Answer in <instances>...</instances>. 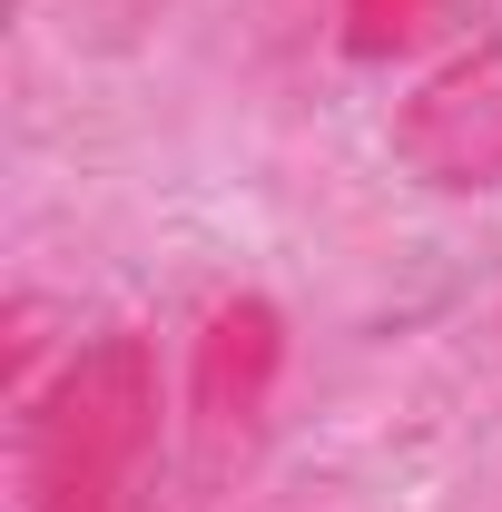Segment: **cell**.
Here are the masks:
<instances>
[{"mask_svg":"<svg viewBox=\"0 0 502 512\" xmlns=\"http://www.w3.org/2000/svg\"><path fill=\"white\" fill-rule=\"evenodd\" d=\"M148 424H158V394H148L138 335L89 345L40 404V512H119V483L148 453Z\"/></svg>","mask_w":502,"mask_h":512,"instance_id":"cell-1","label":"cell"},{"mask_svg":"<svg viewBox=\"0 0 502 512\" xmlns=\"http://www.w3.org/2000/svg\"><path fill=\"white\" fill-rule=\"evenodd\" d=\"M394 148L443 178V188H493L502 178V40H483L473 60L434 69L414 89V109L394 119Z\"/></svg>","mask_w":502,"mask_h":512,"instance_id":"cell-2","label":"cell"},{"mask_svg":"<svg viewBox=\"0 0 502 512\" xmlns=\"http://www.w3.org/2000/svg\"><path fill=\"white\" fill-rule=\"evenodd\" d=\"M276 375H286V316H276L266 296L217 306V316H207V335H197V375H188L197 434H207V444L247 434L256 414H266V394H276Z\"/></svg>","mask_w":502,"mask_h":512,"instance_id":"cell-3","label":"cell"},{"mask_svg":"<svg viewBox=\"0 0 502 512\" xmlns=\"http://www.w3.org/2000/svg\"><path fill=\"white\" fill-rule=\"evenodd\" d=\"M434 20V0H345V50H394V40H414Z\"/></svg>","mask_w":502,"mask_h":512,"instance_id":"cell-4","label":"cell"}]
</instances>
